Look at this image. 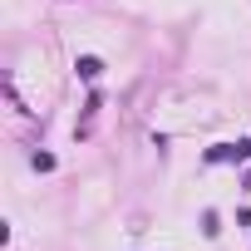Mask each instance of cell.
Returning <instances> with one entry per match:
<instances>
[{"instance_id": "7a4b0ae2", "label": "cell", "mask_w": 251, "mask_h": 251, "mask_svg": "<svg viewBox=\"0 0 251 251\" xmlns=\"http://www.w3.org/2000/svg\"><path fill=\"white\" fill-rule=\"evenodd\" d=\"M74 69H79V79H99V74H103V59H99V54H79Z\"/></svg>"}, {"instance_id": "6da1fadb", "label": "cell", "mask_w": 251, "mask_h": 251, "mask_svg": "<svg viewBox=\"0 0 251 251\" xmlns=\"http://www.w3.org/2000/svg\"><path fill=\"white\" fill-rule=\"evenodd\" d=\"M251 158V138H236V143H217L207 148V163H246Z\"/></svg>"}]
</instances>
